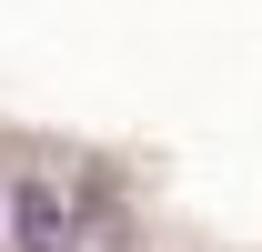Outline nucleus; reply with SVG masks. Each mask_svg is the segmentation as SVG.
Returning <instances> with one entry per match:
<instances>
[{
  "instance_id": "f257e3e1",
  "label": "nucleus",
  "mask_w": 262,
  "mask_h": 252,
  "mask_svg": "<svg viewBox=\"0 0 262 252\" xmlns=\"http://www.w3.org/2000/svg\"><path fill=\"white\" fill-rule=\"evenodd\" d=\"M10 252H71V202L51 182H10Z\"/></svg>"
},
{
  "instance_id": "f03ea898",
  "label": "nucleus",
  "mask_w": 262,
  "mask_h": 252,
  "mask_svg": "<svg viewBox=\"0 0 262 252\" xmlns=\"http://www.w3.org/2000/svg\"><path fill=\"white\" fill-rule=\"evenodd\" d=\"M0 222H10V192H0Z\"/></svg>"
}]
</instances>
